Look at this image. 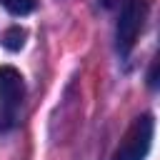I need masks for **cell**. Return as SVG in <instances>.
Masks as SVG:
<instances>
[{
	"label": "cell",
	"mask_w": 160,
	"mask_h": 160,
	"mask_svg": "<svg viewBox=\"0 0 160 160\" xmlns=\"http://www.w3.org/2000/svg\"><path fill=\"white\" fill-rule=\"evenodd\" d=\"M25 100V82L22 75L12 65L0 68V130H10L20 120Z\"/></svg>",
	"instance_id": "6da1fadb"
},
{
	"label": "cell",
	"mask_w": 160,
	"mask_h": 160,
	"mask_svg": "<svg viewBox=\"0 0 160 160\" xmlns=\"http://www.w3.org/2000/svg\"><path fill=\"white\" fill-rule=\"evenodd\" d=\"M0 2L12 15H28V12H32L38 8V0H0Z\"/></svg>",
	"instance_id": "5b68a950"
},
{
	"label": "cell",
	"mask_w": 160,
	"mask_h": 160,
	"mask_svg": "<svg viewBox=\"0 0 160 160\" xmlns=\"http://www.w3.org/2000/svg\"><path fill=\"white\" fill-rule=\"evenodd\" d=\"M152 132H155V120L150 112L138 115L130 128L125 130L112 160H145L152 145Z\"/></svg>",
	"instance_id": "7a4b0ae2"
},
{
	"label": "cell",
	"mask_w": 160,
	"mask_h": 160,
	"mask_svg": "<svg viewBox=\"0 0 160 160\" xmlns=\"http://www.w3.org/2000/svg\"><path fill=\"white\" fill-rule=\"evenodd\" d=\"M148 85H150L152 90L160 92V50L155 52V58H152V62H150V70H148Z\"/></svg>",
	"instance_id": "8992f818"
},
{
	"label": "cell",
	"mask_w": 160,
	"mask_h": 160,
	"mask_svg": "<svg viewBox=\"0 0 160 160\" xmlns=\"http://www.w3.org/2000/svg\"><path fill=\"white\" fill-rule=\"evenodd\" d=\"M145 18H148V0H128L120 8V18L115 28V45L120 55H128L132 50V45L138 42V35L142 32Z\"/></svg>",
	"instance_id": "3957f363"
},
{
	"label": "cell",
	"mask_w": 160,
	"mask_h": 160,
	"mask_svg": "<svg viewBox=\"0 0 160 160\" xmlns=\"http://www.w3.org/2000/svg\"><path fill=\"white\" fill-rule=\"evenodd\" d=\"M25 38H28V32H25L20 25H12V28H8V30L2 32V45L15 52V50H20V48L25 45Z\"/></svg>",
	"instance_id": "277c9868"
},
{
	"label": "cell",
	"mask_w": 160,
	"mask_h": 160,
	"mask_svg": "<svg viewBox=\"0 0 160 160\" xmlns=\"http://www.w3.org/2000/svg\"><path fill=\"white\" fill-rule=\"evenodd\" d=\"M105 8H120V5H125L128 0H100Z\"/></svg>",
	"instance_id": "52a82bcc"
}]
</instances>
